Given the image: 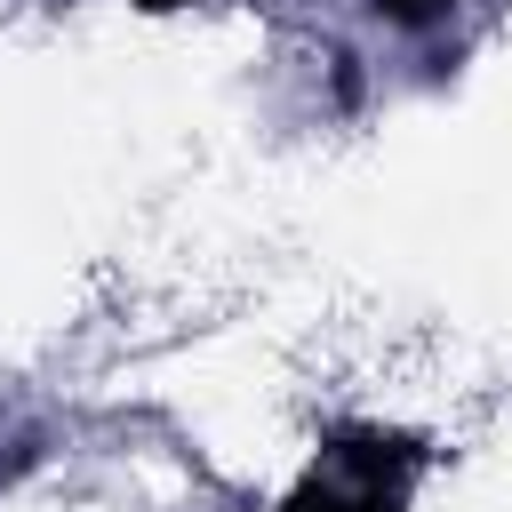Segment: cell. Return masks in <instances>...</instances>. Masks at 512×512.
<instances>
[{"label": "cell", "instance_id": "obj_1", "mask_svg": "<svg viewBox=\"0 0 512 512\" xmlns=\"http://www.w3.org/2000/svg\"><path fill=\"white\" fill-rule=\"evenodd\" d=\"M408 472H416V448H408V440L344 432V440L328 448V464H320L280 512H400Z\"/></svg>", "mask_w": 512, "mask_h": 512}, {"label": "cell", "instance_id": "obj_2", "mask_svg": "<svg viewBox=\"0 0 512 512\" xmlns=\"http://www.w3.org/2000/svg\"><path fill=\"white\" fill-rule=\"evenodd\" d=\"M392 24H432V16H448V0H376Z\"/></svg>", "mask_w": 512, "mask_h": 512}, {"label": "cell", "instance_id": "obj_3", "mask_svg": "<svg viewBox=\"0 0 512 512\" xmlns=\"http://www.w3.org/2000/svg\"><path fill=\"white\" fill-rule=\"evenodd\" d=\"M136 8H184V0H136Z\"/></svg>", "mask_w": 512, "mask_h": 512}]
</instances>
